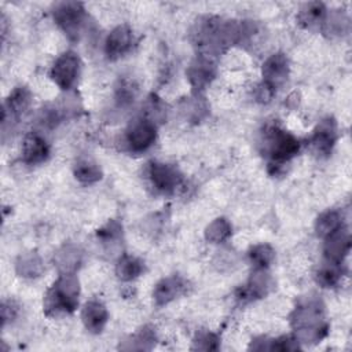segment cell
I'll return each instance as SVG.
<instances>
[{"label": "cell", "instance_id": "cell-1", "mask_svg": "<svg viewBox=\"0 0 352 352\" xmlns=\"http://www.w3.org/2000/svg\"><path fill=\"white\" fill-rule=\"evenodd\" d=\"M292 326L297 338L302 342H318L327 333L323 322V307L316 300H309L298 305L292 315Z\"/></svg>", "mask_w": 352, "mask_h": 352}, {"label": "cell", "instance_id": "cell-2", "mask_svg": "<svg viewBox=\"0 0 352 352\" xmlns=\"http://www.w3.org/2000/svg\"><path fill=\"white\" fill-rule=\"evenodd\" d=\"M78 280L73 274H62L48 290L44 308L47 315L72 312L78 304Z\"/></svg>", "mask_w": 352, "mask_h": 352}, {"label": "cell", "instance_id": "cell-3", "mask_svg": "<svg viewBox=\"0 0 352 352\" xmlns=\"http://www.w3.org/2000/svg\"><path fill=\"white\" fill-rule=\"evenodd\" d=\"M265 147L271 160L276 164L289 161L294 157L300 148L298 140L289 132L278 128L270 126L265 132Z\"/></svg>", "mask_w": 352, "mask_h": 352}, {"label": "cell", "instance_id": "cell-4", "mask_svg": "<svg viewBox=\"0 0 352 352\" xmlns=\"http://www.w3.org/2000/svg\"><path fill=\"white\" fill-rule=\"evenodd\" d=\"M54 21L58 26L73 40L78 38L82 21H84V7L81 3L76 1H65L55 6L54 11Z\"/></svg>", "mask_w": 352, "mask_h": 352}, {"label": "cell", "instance_id": "cell-5", "mask_svg": "<svg viewBox=\"0 0 352 352\" xmlns=\"http://www.w3.org/2000/svg\"><path fill=\"white\" fill-rule=\"evenodd\" d=\"M78 72H80V59L74 52L69 51L62 54L55 60L51 69V77L59 88L67 91L76 82Z\"/></svg>", "mask_w": 352, "mask_h": 352}, {"label": "cell", "instance_id": "cell-6", "mask_svg": "<svg viewBox=\"0 0 352 352\" xmlns=\"http://www.w3.org/2000/svg\"><path fill=\"white\" fill-rule=\"evenodd\" d=\"M155 135V124L143 117L133 120L125 131L126 143L133 151L147 150L154 143Z\"/></svg>", "mask_w": 352, "mask_h": 352}, {"label": "cell", "instance_id": "cell-7", "mask_svg": "<svg viewBox=\"0 0 352 352\" xmlns=\"http://www.w3.org/2000/svg\"><path fill=\"white\" fill-rule=\"evenodd\" d=\"M30 103V92L25 87H18L15 88L8 98L6 99L3 104V118H1V125L3 131L15 122L19 121V118L23 116L26 109L29 107Z\"/></svg>", "mask_w": 352, "mask_h": 352}, {"label": "cell", "instance_id": "cell-8", "mask_svg": "<svg viewBox=\"0 0 352 352\" xmlns=\"http://www.w3.org/2000/svg\"><path fill=\"white\" fill-rule=\"evenodd\" d=\"M148 177L155 190L169 194L172 192L180 183L179 172L168 164L162 162H151L148 166Z\"/></svg>", "mask_w": 352, "mask_h": 352}, {"label": "cell", "instance_id": "cell-9", "mask_svg": "<svg viewBox=\"0 0 352 352\" xmlns=\"http://www.w3.org/2000/svg\"><path fill=\"white\" fill-rule=\"evenodd\" d=\"M337 139V125L334 118L322 120L314 131L311 144L318 155H329Z\"/></svg>", "mask_w": 352, "mask_h": 352}, {"label": "cell", "instance_id": "cell-10", "mask_svg": "<svg viewBox=\"0 0 352 352\" xmlns=\"http://www.w3.org/2000/svg\"><path fill=\"white\" fill-rule=\"evenodd\" d=\"M351 248L349 232L344 228H337L334 232L326 236L324 257L331 264H341Z\"/></svg>", "mask_w": 352, "mask_h": 352}, {"label": "cell", "instance_id": "cell-11", "mask_svg": "<svg viewBox=\"0 0 352 352\" xmlns=\"http://www.w3.org/2000/svg\"><path fill=\"white\" fill-rule=\"evenodd\" d=\"M289 76V60L285 54L271 55L263 65V77L264 82L276 88L283 84Z\"/></svg>", "mask_w": 352, "mask_h": 352}, {"label": "cell", "instance_id": "cell-12", "mask_svg": "<svg viewBox=\"0 0 352 352\" xmlns=\"http://www.w3.org/2000/svg\"><path fill=\"white\" fill-rule=\"evenodd\" d=\"M132 45V32L126 25L117 26L110 32L104 43L106 55L110 59L122 56Z\"/></svg>", "mask_w": 352, "mask_h": 352}, {"label": "cell", "instance_id": "cell-13", "mask_svg": "<svg viewBox=\"0 0 352 352\" xmlns=\"http://www.w3.org/2000/svg\"><path fill=\"white\" fill-rule=\"evenodd\" d=\"M48 154L50 146L41 135L32 132L25 138L22 147V158L26 164H40L47 160Z\"/></svg>", "mask_w": 352, "mask_h": 352}, {"label": "cell", "instance_id": "cell-14", "mask_svg": "<svg viewBox=\"0 0 352 352\" xmlns=\"http://www.w3.org/2000/svg\"><path fill=\"white\" fill-rule=\"evenodd\" d=\"M188 80L195 89H202L214 76V67L208 58H197L187 70Z\"/></svg>", "mask_w": 352, "mask_h": 352}, {"label": "cell", "instance_id": "cell-15", "mask_svg": "<svg viewBox=\"0 0 352 352\" xmlns=\"http://www.w3.org/2000/svg\"><path fill=\"white\" fill-rule=\"evenodd\" d=\"M184 287V282L180 276L172 275L160 280L154 289V301L157 305H165L177 297Z\"/></svg>", "mask_w": 352, "mask_h": 352}, {"label": "cell", "instance_id": "cell-16", "mask_svg": "<svg viewBox=\"0 0 352 352\" xmlns=\"http://www.w3.org/2000/svg\"><path fill=\"white\" fill-rule=\"evenodd\" d=\"M81 318H82L84 326L91 333H100L107 322V311L103 304L98 301H89L84 305Z\"/></svg>", "mask_w": 352, "mask_h": 352}, {"label": "cell", "instance_id": "cell-17", "mask_svg": "<svg viewBox=\"0 0 352 352\" xmlns=\"http://www.w3.org/2000/svg\"><path fill=\"white\" fill-rule=\"evenodd\" d=\"M270 285H271L270 275L264 271V268H257L252 274L248 285L243 289H241L239 298L253 300V298L264 297L270 289Z\"/></svg>", "mask_w": 352, "mask_h": 352}, {"label": "cell", "instance_id": "cell-18", "mask_svg": "<svg viewBox=\"0 0 352 352\" xmlns=\"http://www.w3.org/2000/svg\"><path fill=\"white\" fill-rule=\"evenodd\" d=\"M74 176L81 183H88L89 184V183H95V182L100 180L102 170L94 161H91L88 158H82V160H78L76 162Z\"/></svg>", "mask_w": 352, "mask_h": 352}, {"label": "cell", "instance_id": "cell-19", "mask_svg": "<svg viewBox=\"0 0 352 352\" xmlns=\"http://www.w3.org/2000/svg\"><path fill=\"white\" fill-rule=\"evenodd\" d=\"M117 275L120 279L122 280H132L136 276H139L143 271V264L140 260H138L136 257L124 254L117 264Z\"/></svg>", "mask_w": 352, "mask_h": 352}, {"label": "cell", "instance_id": "cell-20", "mask_svg": "<svg viewBox=\"0 0 352 352\" xmlns=\"http://www.w3.org/2000/svg\"><path fill=\"white\" fill-rule=\"evenodd\" d=\"M80 253L76 248L73 246H65L62 250L58 252L55 261L56 265L59 267L63 274H73V271L78 267L80 264Z\"/></svg>", "mask_w": 352, "mask_h": 352}, {"label": "cell", "instance_id": "cell-21", "mask_svg": "<svg viewBox=\"0 0 352 352\" xmlns=\"http://www.w3.org/2000/svg\"><path fill=\"white\" fill-rule=\"evenodd\" d=\"M340 227H341V217H340V213L336 210H329V212L322 213L318 217L316 224H315L316 234L319 236H324V238L327 235H330L331 232H334Z\"/></svg>", "mask_w": 352, "mask_h": 352}, {"label": "cell", "instance_id": "cell-22", "mask_svg": "<svg viewBox=\"0 0 352 352\" xmlns=\"http://www.w3.org/2000/svg\"><path fill=\"white\" fill-rule=\"evenodd\" d=\"M16 271L18 274H21V276H26V278L40 275L43 271L40 257L36 253H28L22 256L16 263Z\"/></svg>", "mask_w": 352, "mask_h": 352}, {"label": "cell", "instance_id": "cell-23", "mask_svg": "<svg viewBox=\"0 0 352 352\" xmlns=\"http://www.w3.org/2000/svg\"><path fill=\"white\" fill-rule=\"evenodd\" d=\"M231 235V224L226 219L213 220L205 230V238L209 242H221Z\"/></svg>", "mask_w": 352, "mask_h": 352}, {"label": "cell", "instance_id": "cell-24", "mask_svg": "<svg viewBox=\"0 0 352 352\" xmlns=\"http://www.w3.org/2000/svg\"><path fill=\"white\" fill-rule=\"evenodd\" d=\"M324 15V6L322 3H309L305 4L304 8L300 11L298 19L304 26H312L322 21Z\"/></svg>", "mask_w": 352, "mask_h": 352}, {"label": "cell", "instance_id": "cell-25", "mask_svg": "<svg viewBox=\"0 0 352 352\" xmlns=\"http://www.w3.org/2000/svg\"><path fill=\"white\" fill-rule=\"evenodd\" d=\"M274 250L270 245L263 243L257 245L250 250V258L258 268H265L270 265V263L274 260Z\"/></svg>", "mask_w": 352, "mask_h": 352}, {"label": "cell", "instance_id": "cell-26", "mask_svg": "<svg viewBox=\"0 0 352 352\" xmlns=\"http://www.w3.org/2000/svg\"><path fill=\"white\" fill-rule=\"evenodd\" d=\"M340 270H338V264H331L329 263V265H324L319 270L318 272V282L324 286V287H330L333 285H336L340 279Z\"/></svg>", "mask_w": 352, "mask_h": 352}, {"label": "cell", "instance_id": "cell-27", "mask_svg": "<svg viewBox=\"0 0 352 352\" xmlns=\"http://www.w3.org/2000/svg\"><path fill=\"white\" fill-rule=\"evenodd\" d=\"M217 348H219V338L213 333L202 331L194 340V349L213 351V349H217Z\"/></svg>", "mask_w": 352, "mask_h": 352}, {"label": "cell", "instance_id": "cell-28", "mask_svg": "<svg viewBox=\"0 0 352 352\" xmlns=\"http://www.w3.org/2000/svg\"><path fill=\"white\" fill-rule=\"evenodd\" d=\"M135 95H136V85L133 84V81H128V80L121 81V85L117 88V102L121 106H125L133 100Z\"/></svg>", "mask_w": 352, "mask_h": 352}, {"label": "cell", "instance_id": "cell-29", "mask_svg": "<svg viewBox=\"0 0 352 352\" xmlns=\"http://www.w3.org/2000/svg\"><path fill=\"white\" fill-rule=\"evenodd\" d=\"M154 342H155V333L148 327H143L136 334L133 341V344H139L138 349H150Z\"/></svg>", "mask_w": 352, "mask_h": 352}, {"label": "cell", "instance_id": "cell-30", "mask_svg": "<svg viewBox=\"0 0 352 352\" xmlns=\"http://www.w3.org/2000/svg\"><path fill=\"white\" fill-rule=\"evenodd\" d=\"M121 231H122V227H121L117 221L111 220V221H109L103 228H100V230L98 231V236H100V238H103V239H106V241H109V239L111 241V239L118 238L120 234H121Z\"/></svg>", "mask_w": 352, "mask_h": 352}, {"label": "cell", "instance_id": "cell-31", "mask_svg": "<svg viewBox=\"0 0 352 352\" xmlns=\"http://www.w3.org/2000/svg\"><path fill=\"white\" fill-rule=\"evenodd\" d=\"M274 95H275V88L264 81L256 89V99L260 103H268Z\"/></svg>", "mask_w": 352, "mask_h": 352}]
</instances>
